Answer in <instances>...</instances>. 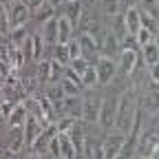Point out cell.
<instances>
[{
    "instance_id": "obj_1",
    "label": "cell",
    "mask_w": 159,
    "mask_h": 159,
    "mask_svg": "<svg viewBox=\"0 0 159 159\" xmlns=\"http://www.w3.org/2000/svg\"><path fill=\"white\" fill-rule=\"evenodd\" d=\"M135 113H137V108H135V102H133V99H130L128 95H124L122 99H119V104H117L115 128H117L119 133L128 135V133H130V126H133V119H135Z\"/></svg>"
},
{
    "instance_id": "obj_2",
    "label": "cell",
    "mask_w": 159,
    "mask_h": 159,
    "mask_svg": "<svg viewBox=\"0 0 159 159\" xmlns=\"http://www.w3.org/2000/svg\"><path fill=\"white\" fill-rule=\"evenodd\" d=\"M31 7L25 2V0H11V2L7 5V13H9V22L11 27H25V22L29 20Z\"/></svg>"
},
{
    "instance_id": "obj_3",
    "label": "cell",
    "mask_w": 159,
    "mask_h": 159,
    "mask_svg": "<svg viewBox=\"0 0 159 159\" xmlns=\"http://www.w3.org/2000/svg\"><path fill=\"white\" fill-rule=\"evenodd\" d=\"M115 115H117V102L113 97H106L102 106H99V115H97V124L102 128H113L115 126Z\"/></svg>"
},
{
    "instance_id": "obj_4",
    "label": "cell",
    "mask_w": 159,
    "mask_h": 159,
    "mask_svg": "<svg viewBox=\"0 0 159 159\" xmlns=\"http://www.w3.org/2000/svg\"><path fill=\"white\" fill-rule=\"evenodd\" d=\"M95 71H97V82L99 84H108L113 82V77L117 73V64H115V60L113 57H99V62L95 64Z\"/></svg>"
},
{
    "instance_id": "obj_5",
    "label": "cell",
    "mask_w": 159,
    "mask_h": 159,
    "mask_svg": "<svg viewBox=\"0 0 159 159\" xmlns=\"http://www.w3.org/2000/svg\"><path fill=\"white\" fill-rule=\"evenodd\" d=\"M139 64H142V57H139L137 49L126 47V49L119 51V66H122V71H124L126 75H130V73H133Z\"/></svg>"
},
{
    "instance_id": "obj_6",
    "label": "cell",
    "mask_w": 159,
    "mask_h": 159,
    "mask_svg": "<svg viewBox=\"0 0 159 159\" xmlns=\"http://www.w3.org/2000/svg\"><path fill=\"white\" fill-rule=\"evenodd\" d=\"M44 130H42V119H40L38 115H31L29 113V117H27V122H25V142H27V146L31 148L33 144H35V139L42 135Z\"/></svg>"
},
{
    "instance_id": "obj_7",
    "label": "cell",
    "mask_w": 159,
    "mask_h": 159,
    "mask_svg": "<svg viewBox=\"0 0 159 159\" xmlns=\"http://www.w3.org/2000/svg\"><path fill=\"white\" fill-rule=\"evenodd\" d=\"M99 106H102V102H99L97 95H91V97L84 99V102H82V119H84V122H97Z\"/></svg>"
},
{
    "instance_id": "obj_8",
    "label": "cell",
    "mask_w": 159,
    "mask_h": 159,
    "mask_svg": "<svg viewBox=\"0 0 159 159\" xmlns=\"http://www.w3.org/2000/svg\"><path fill=\"white\" fill-rule=\"evenodd\" d=\"M124 142H126V137H124V135H113V137H106V142L102 144L104 157H106V159L119 157V150H122Z\"/></svg>"
},
{
    "instance_id": "obj_9",
    "label": "cell",
    "mask_w": 159,
    "mask_h": 159,
    "mask_svg": "<svg viewBox=\"0 0 159 159\" xmlns=\"http://www.w3.org/2000/svg\"><path fill=\"white\" fill-rule=\"evenodd\" d=\"M27 117H29V111H27V104H16L13 106V111L9 113V117H7V124L11 126V128H20V126H25V122H27Z\"/></svg>"
},
{
    "instance_id": "obj_10",
    "label": "cell",
    "mask_w": 159,
    "mask_h": 159,
    "mask_svg": "<svg viewBox=\"0 0 159 159\" xmlns=\"http://www.w3.org/2000/svg\"><path fill=\"white\" fill-rule=\"evenodd\" d=\"M7 62H9V66H11L13 71L22 69V66H25V62H27L25 51L20 49V47H11V44H9V49H7Z\"/></svg>"
},
{
    "instance_id": "obj_11",
    "label": "cell",
    "mask_w": 159,
    "mask_h": 159,
    "mask_svg": "<svg viewBox=\"0 0 159 159\" xmlns=\"http://www.w3.org/2000/svg\"><path fill=\"white\" fill-rule=\"evenodd\" d=\"M73 35V22L66 18V16H60L57 18V42L66 44Z\"/></svg>"
},
{
    "instance_id": "obj_12",
    "label": "cell",
    "mask_w": 159,
    "mask_h": 159,
    "mask_svg": "<svg viewBox=\"0 0 159 159\" xmlns=\"http://www.w3.org/2000/svg\"><path fill=\"white\" fill-rule=\"evenodd\" d=\"M124 20H126L128 33H130V35H137V31L142 29V18H139V9H135V7L126 9V13H124Z\"/></svg>"
},
{
    "instance_id": "obj_13",
    "label": "cell",
    "mask_w": 159,
    "mask_h": 159,
    "mask_svg": "<svg viewBox=\"0 0 159 159\" xmlns=\"http://www.w3.org/2000/svg\"><path fill=\"white\" fill-rule=\"evenodd\" d=\"M42 38L47 44H57V18H49L42 29Z\"/></svg>"
},
{
    "instance_id": "obj_14",
    "label": "cell",
    "mask_w": 159,
    "mask_h": 159,
    "mask_svg": "<svg viewBox=\"0 0 159 159\" xmlns=\"http://www.w3.org/2000/svg\"><path fill=\"white\" fill-rule=\"evenodd\" d=\"M60 157H64V159H73V157H77L75 146H73V142H71L69 133H60Z\"/></svg>"
},
{
    "instance_id": "obj_15",
    "label": "cell",
    "mask_w": 159,
    "mask_h": 159,
    "mask_svg": "<svg viewBox=\"0 0 159 159\" xmlns=\"http://www.w3.org/2000/svg\"><path fill=\"white\" fill-rule=\"evenodd\" d=\"M117 44H119V38H117L113 31H108V33L104 35V47H99V51H102L104 57H113V55L117 53Z\"/></svg>"
},
{
    "instance_id": "obj_16",
    "label": "cell",
    "mask_w": 159,
    "mask_h": 159,
    "mask_svg": "<svg viewBox=\"0 0 159 159\" xmlns=\"http://www.w3.org/2000/svg\"><path fill=\"white\" fill-rule=\"evenodd\" d=\"M77 42H80V47H82V55H86V57L99 51V47H97V42H95V38H93L91 33H82Z\"/></svg>"
},
{
    "instance_id": "obj_17",
    "label": "cell",
    "mask_w": 159,
    "mask_h": 159,
    "mask_svg": "<svg viewBox=\"0 0 159 159\" xmlns=\"http://www.w3.org/2000/svg\"><path fill=\"white\" fill-rule=\"evenodd\" d=\"M144 62L148 64V66H152V64H159V44H157V40L148 44H144Z\"/></svg>"
},
{
    "instance_id": "obj_18",
    "label": "cell",
    "mask_w": 159,
    "mask_h": 159,
    "mask_svg": "<svg viewBox=\"0 0 159 159\" xmlns=\"http://www.w3.org/2000/svg\"><path fill=\"white\" fill-rule=\"evenodd\" d=\"M113 33L119 38V40H126L130 33H128V27H126V20H124V13H115V20H113Z\"/></svg>"
},
{
    "instance_id": "obj_19",
    "label": "cell",
    "mask_w": 159,
    "mask_h": 159,
    "mask_svg": "<svg viewBox=\"0 0 159 159\" xmlns=\"http://www.w3.org/2000/svg\"><path fill=\"white\" fill-rule=\"evenodd\" d=\"M27 38H29V35H27L25 27H11V31H9V42H11V47H22Z\"/></svg>"
},
{
    "instance_id": "obj_20",
    "label": "cell",
    "mask_w": 159,
    "mask_h": 159,
    "mask_svg": "<svg viewBox=\"0 0 159 159\" xmlns=\"http://www.w3.org/2000/svg\"><path fill=\"white\" fill-rule=\"evenodd\" d=\"M53 60H55V62H60V64H69V62H71L69 47H66V44H62V42H57V44H55V49H53Z\"/></svg>"
},
{
    "instance_id": "obj_21",
    "label": "cell",
    "mask_w": 159,
    "mask_h": 159,
    "mask_svg": "<svg viewBox=\"0 0 159 159\" xmlns=\"http://www.w3.org/2000/svg\"><path fill=\"white\" fill-rule=\"evenodd\" d=\"M40 82H51V60H42L38 62V71H35Z\"/></svg>"
},
{
    "instance_id": "obj_22",
    "label": "cell",
    "mask_w": 159,
    "mask_h": 159,
    "mask_svg": "<svg viewBox=\"0 0 159 159\" xmlns=\"http://www.w3.org/2000/svg\"><path fill=\"white\" fill-rule=\"evenodd\" d=\"M80 13H82V2H80V0H71V2L66 5V13L64 16L71 20V22H77Z\"/></svg>"
},
{
    "instance_id": "obj_23",
    "label": "cell",
    "mask_w": 159,
    "mask_h": 159,
    "mask_svg": "<svg viewBox=\"0 0 159 159\" xmlns=\"http://www.w3.org/2000/svg\"><path fill=\"white\" fill-rule=\"evenodd\" d=\"M80 80H82V86H84V89L99 84V82H97V71H95V66H89L82 75H80Z\"/></svg>"
},
{
    "instance_id": "obj_24",
    "label": "cell",
    "mask_w": 159,
    "mask_h": 159,
    "mask_svg": "<svg viewBox=\"0 0 159 159\" xmlns=\"http://www.w3.org/2000/svg\"><path fill=\"white\" fill-rule=\"evenodd\" d=\"M60 84H62V89H64V93H66V95H77V93H80V89H84L80 82H75V80L71 82V77H66V75L60 80Z\"/></svg>"
},
{
    "instance_id": "obj_25",
    "label": "cell",
    "mask_w": 159,
    "mask_h": 159,
    "mask_svg": "<svg viewBox=\"0 0 159 159\" xmlns=\"http://www.w3.org/2000/svg\"><path fill=\"white\" fill-rule=\"evenodd\" d=\"M47 97L51 99V102H60V99H64L66 97V93H64V89H62V84H51L49 89H47Z\"/></svg>"
},
{
    "instance_id": "obj_26",
    "label": "cell",
    "mask_w": 159,
    "mask_h": 159,
    "mask_svg": "<svg viewBox=\"0 0 159 159\" xmlns=\"http://www.w3.org/2000/svg\"><path fill=\"white\" fill-rule=\"evenodd\" d=\"M84 155L86 157H104V150L99 144H95L93 139H86L84 142Z\"/></svg>"
},
{
    "instance_id": "obj_27",
    "label": "cell",
    "mask_w": 159,
    "mask_h": 159,
    "mask_svg": "<svg viewBox=\"0 0 159 159\" xmlns=\"http://www.w3.org/2000/svg\"><path fill=\"white\" fill-rule=\"evenodd\" d=\"M69 64H71V69H73L77 75H82V73H84V71L91 66V64H89V57H84V55H80V57H73Z\"/></svg>"
},
{
    "instance_id": "obj_28",
    "label": "cell",
    "mask_w": 159,
    "mask_h": 159,
    "mask_svg": "<svg viewBox=\"0 0 159 159\" xmlns=\"http://www.w3.org/2000/svg\"><path fill=\"white\" fill-rule=\"evenodd\" d=\"M35 18H38V20H42V22H47L49 18H53V5H51V2L40 5V7L35 9Z\"/></svg>"
},
{
    "instance_id": "obj_29",
    "label": "cell",
    "mask_w": 159,
    "mask_h": 159,
    "mask_svg": "<svg viewBox=\"0 0 159 159\" xmlns=\"http://www.w3.org/2000/svg\"><path fill=\"white\" fill-rule=\"evenodd\" d=\"M139 18H142V27H144V29H148V31L157 33V18L148 16V13H146V11H142V9H139Z\"/></svg>"
},
{
    "instance_id": "obj_30",
    "label": "cell",
    "mask_w": 159,
    "mask_h": 159,
    "mask_svg": "<svg viewBox=\"0 0 159 159\" xmlns=\"http://www.w3.org/2000/svg\"><path fill=\"white\" fill-rule=\"evenodd\" d=\"M142 11H146L148 16L159 20V5L155 2V0H142Z\"/></svg>"
},
{
    "instance_id": "obj_31",
    "label": "cell",
    "mask_w": 159,
    "mask_h": 159,
    "mask_svg": "<svg viewBox=\"0 0 159 159\" xmlns=\"http://www.w3.org/2000/svg\"><path fill=\"white\" fill-rule=\"evenodd\" d=\"M152 38H155V33H152V31H148V29H144V27L139 29V31H137V35H135V40H137V42L142 44V47H144V44H148Z\"/></svg>"
},
{
    "instance_id": "obj_32",
    "label": "cell",
    "mask_w": 159,
    "mask_h": 159,
    "mask_svg": "<svg viewBox=\"0 0 159 159\" xmlns=\"http://www.w3.org/2000/svg\"><path fill=\"white\" fill-rule=\"evenodd\" d=\"M75 119H77V117H71V115H66L64 119L55 122V124H57V130H60V133H69V130H71V126L75 124Z\"/></svg>"
},
{
    "instance_id": "obj_33",
    "label": "cell",
    "mask_w": 159,
    "mask_h": 159,
    "mask_svg": "<svg viewBox=\"0 0 159 159\" xmlns=\"http://www.w3.org/2000/svg\"><path fill=\"white\" fill-rule=\"evenodd\" d=\"M144 106H146V111H150V113L159 111V95H148V97L144 99Z\"/></svg>"
},
{
    "instance_id": "obj_34",
    "label": "cell",
    "mask_w": 159,
    "mask_h": 159,
    "mask_svg": "<svg viewBox=\"0 0 159 159\" xmlns=\"http://www.w3.org/2000/svg\"><path fill=\"white\" fill-rule=\"evenodd\" d=\"M119 7H122V0H104V9H106V13H111V16L119 13Z\"/></svg>"
},
{
    "instance_id": "obj_35",
    "label": "cell",
    "mask_w": 159,
    "mask_h": 159,
    "mask_svg": "<svg viewBox=\"0 0 159 159\" xmlns=\"http://www.w3.org/2000/svg\"><path fill=\"white\" fill-rule=\"evenodd\" d=\"M66 47H69V55H71V60L82 55V47H80V42H77V40H69V42H66Z\"/></svg>"
},
{
    "instance_id": "obj_36",
    "label": "cell",
    "mask_w": 159,
    "mask_h": 159,
    "mask_svg": "<svg viewBox=\"0 0 159 159\" xmlns=\"http://www.w3.org/2000/svg\"><path fill=\"white\" fill-rule=\"evenodd\" d=\"M42 42H44L42 35H33V60H38L42 55Z\"/></svg>"
},
{
    "instance_id": "obj_37",
    "label": "cell",
    "mask_w": 159,
    "mask_h": 159,
    "mask_svg": "<svg viewBox=\"0 0 159 159\" xmlns=\"http://www.w3.org/2000/svg\"><path fill=\"white\" fill-rule=\"evenodd\" d=\"M150 75H152V82H155L152 86L159 89V64H152V66H150Z\"/></svg>"
},
{
    "instance_id": "obj_38",
    "label": "cell",
    "mask_w": 159,
    "mask_h": 159,
    "mask_svg": "<svg viewBox=\"0 0 159 159\" xmlns=\"http://www.w3.org/2000/svg\"><path fill=\"white\" fill-rule=\"evenodd\" d=\"M25 2H27L31 9H38L40 5H44V0H25Z\"/></svg>"
},
{
    "instance_id": "obj_39",
    "label": "cell",
    "mask_w": 159,
    "mask_h": 159,
    "mask_svg": "<svg viewBox=\"0 0 159 159\" xmlns=\"http://www.w3.org/2000/svg\"><path fill=\"white\" fill-rule=\"evenodd\" d=\"M5 104V93H2V86H0V106Z\"/></svg>"
},
{
    "instance_id": "obj_40",
    "label": "cell",
    "mask_w": 159,
    "mask_h": 159,
    "mask_svg": "<svg viewBox=\"0 0 159 159\" xmlns=\"http://www.w3.org/2000/svg\"><path fill=\"white\" fill-rule=\"evenodd\" d=\"M5 119H7V117L2 115V111H0V128H2V124H5Z\"/></svg>"
},
{
    "instance_id": "obj_41",
    "label": "cell",
    "mask_w": 159,
    "mask_h": 159,
    "mask_svg": "<svg viewBox=\"0 0 159 159\" xmlns=\"http://www.w3.org/2000/svg\"><path fill=\"white\" fill-rule=\"evenodd\" d=\"M47 2H51V5H53V7H57V5H60V2H62V0H47Z\"/></svg>"
},
{
    "instance_id": "obj_42",
    "label": "cell",
    "mask_w": 159,
    "mask_h": 159,
    "mask_svg": "<svg viewBox=\"0 0 159 159\" xmlns=\"http://www.w3.org/2000/svg\"><path fill=\"white\" fill-rule=\"evenodd\" d=\"M124 5H133V2H137V0H122Z\"/></svg>"
},
{
    "instance_id": "obj_43",
    "label": "cell",
    "mask_w": 159,
    "mask_h": 159,
    "mask_svg": "<svg viewBox=\"0 0 159 159\" xmlns=\"http://www.w3.org/2000/svg\"><path fill=\"white\" fill-rule=\"evenodd\" d=\"M0 2H5V5H7V2H11V0H0Z\"/></svg>"
},
{
    "instance_id": "obj_44",
    "label": "cell",
    "mask_w": 159,
    "mask_h": 159,
    "mask_svg": "<svg viewBox=\"0 0 159 159\" xmlns=\"http://www.w3.org/2000/svg\"><path fill=\"white\" fill-rule=\"evenodd\" d=\"M155 2H157V5H159V0H155Z\"/></svg>"
},
{
    "instance_id": "obj_45",
    "label": "cell",
    "mask_w": 159,
    "mask_h": 159,
    "mask_svg": "<svg viewBox=\"0 0 159 159\" xmlns=\"http://www.w3.org/2000/svg\"><path fill=\"white\" fill-rule=\"evenodd\" d=\"M66 2H71V0H66Z\"/></svg>"
}]
</instances>
